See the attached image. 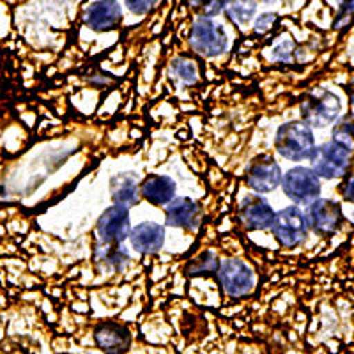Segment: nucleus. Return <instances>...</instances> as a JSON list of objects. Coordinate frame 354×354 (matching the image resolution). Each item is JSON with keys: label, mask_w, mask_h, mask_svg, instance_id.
Masks as SVG:
<instances>
[{"label": "nucleus", "mask_w": 354, "mask_h": 354, "mask_svg": "<svg viewBox=\"0 0 354 354\" xmlns=\"http://www.w3.org/2000/svg\"><path fill=\"white\" fill-rule=\"evenodd\" d=\"M189 6L197 9L204 18H213L225 8V0H188Z\"/></svg>", "instance_id": "nucleus-23"}, {"label": "nucleus", "mask_w": 354, "mask_h": 354, "mask_svg": "<svg viewBox=\"0 0 354 354\" xmlns=\"http://www.w3.org/2000/svg\"><path fill=\"white\" fill-rule=\"evenodd\" d=\"M87 82L93 85V87L103 88V87H109V85H112L113 82H115V77H113V75H110V73L96 69V71H93V75H91V77H87Z\"/></svg>", "instance_id": "nucleus-26"}, {"label": "nucleus", "mask_w": 354, "mask_h": 354, "mask_svg": "<svg viewBox=\"0 0 354 354\" xmlns=\"http://www.w3.org/2000/svg\"><path fill=\"white\" fill-rule=\"evenodd\" d=\"M342 195L347 202L354 204V174L353 176H349V179H347L346 185H344Z\"/></svg>", "instance_id": "nucleus-28"}, {"label": "nucleus", "mask_w": 354, "mask_h": 354, "mask_svg": "<svg viewBox=\"0 0 354 354\" xmlns=\"http://www.w3.org/2000/svg\"><path fill=\"white\" fill-rule=\"evenodd\" d=\"M189 46L201 55L213 59L225 52L229 46V39H227V34L221 25H218L211 18L201 17L192 25Z\"/></svg>", "instance_id": "nucleus-4"}, {"label": "nucleus", "mask_w": 354, "mask_h": 354, "mask_svg": "<svg viewBox=\"0 0 354 354\" xmlns=\"http://www.w3.org/2000/svg\"><path fill=\"white\" fill-rule=\"evenodd\" d=\"M353 20H354V0H342L340 9H338L337 18H335L333 28L340 30V28L349 25Z\"/></svg>", "instance_id": "nucleus-24"}, {"label": "nucleus", "mask_w": 354, "mask_h": 354, "mask_svg": "<svg viewBox=\"0 0 354 354\" xmlns=\"http://www.w3.org/2000/svg\"><path fill=\"white\" fill-rule=\"evenodd\" d=\"M223 11L230 21L238 25H246L254 18L257 4H255V0H225Z\"/></svg>", "instance_id": "nucleus-20"}, {"label": "nucleus", "mask_w": 354, "mask_h": 354, "mask_svg": "<svg viewBox=\"0 0 354 354\" xmlns=\"http://www.w3.org/2000/svg\"><path fill=\"white\" fill-rule=\"evenodd\" d=\"M216 274L221 289L225 290L230 298H245L254 290V271L239 259H227L225 262H221Z\"/></svg>", "instance_id": "nucleus-7"}, {"label": "nucleus", "mask_w": 354, "mask_h": 354, "mask_svg": "<svg viewBox=\"0 0 354 354\" xmlns=\"http://www.w3.org/2000/svg\"><path fill=\"white\" fill-rule=\"evenodd\" d=\"M264 2H274V0H264Z\"/></svg>", "instance_id": "nucleus-29"}, {"label": "nucleus", "mask_w": 354, "mask_h": 354, "mask_svg": "<svg viewBox=\"0 0 354 354\" xmlns=\"http://www.w3.org/2000/svg\"><path fill=\"white\" fill-rule=\"evenodd\" d=\"M282 188L286 197L294 204L308 205L317 201L321 195V179L312 169L306 167H294L286 176H282Z\"/></svg>", "instance_id": "nucleus-6"}, {"label": "nucleus", "mask_w": 354, "mask_h": 354, "mask_svg": "<svg viewBox=\"0 0 354 354\" xmlns=\"http://www.w3.org/2000/svg\"><path fill=\"white\" fill-rule=\"evenodd\" d=\"M94 261L100 266H103L105 270L119 273V271H124V268L128 266L129 254L121 245H105V243H100L94 248Z\"/></svg>", "instance_id": "nucleus-18"}, {"label": "nucleus", "mask_w": 354, "mask_h": 354, "mask_svg": "<svg viewBox=\"0 0 354 354\" xmlns=\"http://www.w3.org/2000/svg\"><path fill=\"white\" fill-rule=\"evenodd\" d=\"M353 153V147L331 138L326 144L314 147L308 160L312 163V170L319 177H324V179H338V177H344L347 174Z\"/></svg>", "instance_id": "nucleus-3"}, {"label": "nucleus", "mask_w": 354, "mask_h": 354, "mask_svg": "<svg viewBox=\"0 0 354 354\" xmlns=\"http://www.w3.org/2000/svg\"><path fill=\"white\" fill-rule=\"evenodd\" d=\"M84 21L94 32H110L122 21V9L117 0H96L84 12Z\"/></svg>", "instance_id": "nucleus-12"}, {"label": "nucleus", "mask_w": 354, "mask_h": 354, "mask_svg": "<svg viewBox=\"0 0 354 354\" xmlns=\"http://www.w3.org/2000/svg\"><path fill=\"white\" fill-rule=\"evenodd\" d=\"M160 0H124L126 8L133 12V15H137V17H144L149 11H153L154 6L158 4Z\"/></svg>", "instance_id": "nucleus-25"}, {"label": "nucleus", "mask_w": 354, "mask_h": 354, "mask_svg": "<svg viewBox=\"0 0 354 354\" xmlns=\"http://www.w3.org/2000/svg\"><path fill=\"white\" fill-rule=\"evenodd\" d=\"M177 185L172 177L169 176H153L145 177L144 181L140 183V197L145 198L153 205H167L170 201L176 197Z\"/></svg>", "instance_id": "nucleus-17"}, {"label": "nucleus", "mask_w": 354, "mask_h": 354, "mask_svg": "<svg viewBox=\"0 0 354 354\" xmlns=\"http://www.w3.org/2000/svg\"><path fill=\"white\" fill-rule=\"evenodd\" d=\"M305 216L310 229L319 236H331V234L338 232L344 223V213L340 204L328 201V198H317L308 204Z\"/></svg>", "instance_id": "nucleus-9"}, {"label": "nucleus", "mask_w": 354, "mask_h": 354, "mask_svg": "<svg viewBox=\"0 0 354 354\" xmlns=\"http://www.w3.org/2000/svg\"><path fill=\"white\" fill-rule=\"evenodd\" d=\"M274 214L270 202L261 195H248L239 204V220L248 230L271 229Z\"/></svg>", "instance_id": "nucleus-13"}, {"label": "nucleus", "mask_w": 354, "mask_h": 354, "mask_svg": "<svg viewBox=\"0 0 354 354\" xmlns=\"http://www.w3.org/2000/svg\"><path fill=\"white\" fill-rule=\"evenodd\" d=\"M131 333L124 324L103 322L94 330V342L106 354H126L131 347Z\"/></svg>", "instance_id": "nucleus-14"}, {"label": "nucleus", "mask_w": 354, "mask_h": 354, "mask_svg": "<svg viewBox=\"0 0 354 354\" xmlns=\"http://www.w3.org/2000/svg\"><path fill=\"white\" fill-rule=\"evenodd\" d=\"M172 71L177 78L185 84L192 85L198 82V66L194 59L186 55L176 57L172 61Z\"/></svg>", "instance_id": "nucleus-21"}, {"label": "nucleus", "mask_w": 354, "mask_h": 354, "mask_svg": "<svg viewBox=\"0 0 354 354\" xmlns=\"http://www.w3.org/2000/svg\"><path fill=\"white\" fill-rule=\"evenodd\" d=\"M333 140L342 142L354 149V117H344L333 128Z\"/></svg>", "instance_id": "nucleus-22"}, {"label": "nucleus", "mask_w": 354, "mask_h": 354, "mask_svg": "<svg viewBox=\"0 0 354 354\" xmlns=\"http://www.w3.org/2000/svg\"><path fill=\"white\" fill-rule=\"evenodd\" d=\"M274 21H277V15H273V12H266V15L259 17L257 21H255V30H257V32H266V30H270V28L273 27Z\"/></svg>", "instance_id": "nucleus-27"}, {"label": "nucleus", "mask_w": 354, "mask_h": 354, "mask_svg": "<svg viewBox=\"0 0 354 354\" xmlns=\"http://www.w3.org/2000/svg\"><path fill=\"white\" fill-rule=\"evenodd\" d=\"M220 270V259L214 252H202L198 257L194 261H189L186 266V274L189 278H201V277H211L216 274Z\"/></svg>", "instance_id": "nucleus-19"}, {"label": "nucleus", "mask_w": 354, "mask_h": 354, "mask_svg": "<svg viewBox=\"0 0 354 354\" xmlns=\"http://www.w3.org/2000/svg\"><path fill=\"white\" fill-rule=\"evenodd\" d=\"M301 119L310 128H326L337 122L342 103L337 94L328 88H314L301 100Z\"/></svg>", "instance_id": "nucleus-1"}, {"label": "nucleus", "mask_w": 354, "mask_h": 354, "mask_svg": "<svg viewBox=\"0 0 354 354\" xmlns=\"http://www.w3.org/2000/svg\"><path fill=\"white\" fill-rule=\"evenodd\" d=\"M245 181L248 188H252L257 194H270L282 183V169L273 158L268 156V154H262L248 165Z\"/></svg>", "instance_id": "nucleus-10"}, {"label": "nucleus", "mask_w": 354, "mask_h": 354, "mask_svg": "<svg viewBox=\"0 0 354 354\" xmlns=\"http://www.w3.org/2000/svg\"><path fill=\"white\" fill-rule=\"evenodd\" d=\"M165 223L174 229L194 232L202 223V207L188 197H177L165 205Z\"/></svg>", "instance_id": "nucleus-11"}, {"label": "nucleus", "mask_w": 354, "mask_h": 354, "mask_svg": "<svg viewBox=\"0 0 354 354\" xmlns=\"http://www.w3.org/2000/svg\"><path fill=\"white\" fill-rule=\"evenodd\" d=\"M274 147L280 156L290 161L308 160L315 147L312 128L303 121H290L278 128Z\"/></svg>", "instance_id": "nucleus-2"}, {"label": "nucleus", "mask_w": 354, "mask_h": 354, "mask_svg": "<svg viewBox=\"0 0 354 354\" xmlns=\"http://www.w3.org/2000/svg\"><path fill=\"white\" fill-rule=\"evenodd\" d=\"M271 232L283 248H296L306 241V234H308L305 213L299 209L298 205L286 207V209L274 214Z\"/></svg>", "instance_id": "nucleus-5"}, {"label": "nucleus", "mask_w": 354, "mask_h": 354, "mask_svg": "<svg viewBox=\"0 0 354 354\" xmlns=\"http://www.w3.org/2000/svg\"><path fill=\"white\" fill-rule=\"evenodd\" d=\"M129 232H131L129 209L124 205H112L97 218L96 234L100 238V243L121 245L129 238Z\"/></svg>", "instance_id": "nucleus-8"}, {"label": "nucleus", "mask_w": 354, "mask_h": 354, "mask_svg": "<svg viewBox=\"0 0 354 354\" xmlns=\"http://www.w3.org/2000/svg\"><path fill=\"white\" fill-rule=\"evenodd\" d=\"M110 197L113 204L124 205V207H133L140 202V183L135 172H121L110 179L109 183Z\"/></svg>", "instance_id": "nucleus-16"}, {"label": "nucleus", "mask_w": 354, "mask_h": 354, "mask_svg": "<svg viewBox=\"0 0 354 354\" xmlns=\"http://www.w3.org/2000/svg\"><path fill=\"white\" fill-rule=\"evenodd\" d=\"M129 241L138 254H156L165 245V229L154 221H144L129 232Z\"/></svg>", "instance_id": "nucleus-15"}]
</instances>
